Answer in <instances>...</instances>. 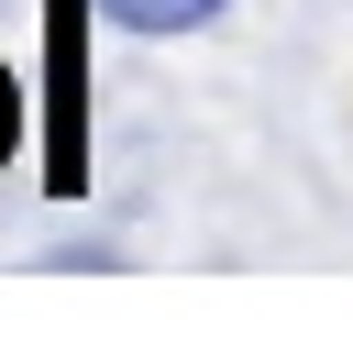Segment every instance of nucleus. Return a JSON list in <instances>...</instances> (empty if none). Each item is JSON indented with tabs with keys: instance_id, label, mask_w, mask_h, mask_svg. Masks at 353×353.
I'll use <instances>...</instances> for the list:
<instances>
[{
	"instance_id": "obj_3",
	"label": "nucleus",
	"mask_w": 353,
	"mask_h": 353,
	"mask_svg": "<svg viewBox=\"0 0 353 353\" xmlns=\"http://www.w3.org/2000/svg\"><path fill=\"white\" fill-rule=\"evenodd\" d=\"M11 143H22V77H11V55H0V165H11Z\"/></svg>"
},
{
	"instance_id": "obj_1",
	"label": "nucleus",
	"mask_w": 353,
	"mask_h": 353,
	"mask_svg": "<svg viewBox=\"0 0 353 353\" xmlns=\"http://www.w3.org/2000/svg\"><path fill=\"white\" fill-rule=\"evenodd\" d=\"M88 11L99 0H55V22H44V44H55V188H77L88 176V132H77V33H88Z\"/></svg>"
},
{
	"instance_id": "obj_2",
	"label": "nucleus",
	"mask_w": 353,
	"mask_h": 353,
	"mask_svg": "<svg viewBox=\"0 0 353 353\" xmlns=\"http://www.w3.org/2000/svg\"><path fill=\"white\" fill-rule=\"evenodd\" d=\"M221 11H232V0H99V22H121V33H154V44H165V33H210Z\"/></svg>"
}]
</instances>
